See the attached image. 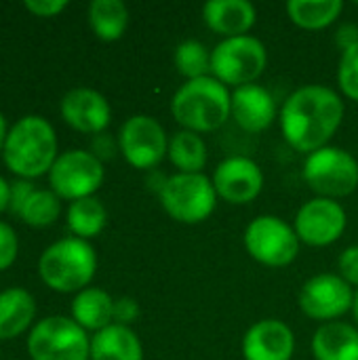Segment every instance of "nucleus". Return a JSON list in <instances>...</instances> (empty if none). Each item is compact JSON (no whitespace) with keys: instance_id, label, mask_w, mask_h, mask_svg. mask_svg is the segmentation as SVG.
I'll list each match as a JSON object with an SVG mask.
<instances>
[{"instance_id":"11","label":"nucleus","mask_w":358,"mask_h":360,"mask_svg":"<svg viewBox=\"0 0 358 360\" xmlns=\"http://www.w3.org/2000/svg\"><path fill=\"white\" fill-rule=\"evenodd\" d=\"M118 148L131 167L150 171L169 154V139L158 120L148 114H135L120 127Z\"/></svg>"},{"instance_id":"34","label":"nucleus","mask_w":358,"mask_h":360,"mask_svg":"<svg viewBox=\"0 0 358 360\" xmlns=\"http://www.w3.org/2000/svg\"><path fill=\"white\" fill-rule=\"evenodd\" d=\"M23 6L36 17H55L68 8V2L65 0H27Z\"/></svg>"},{"instance_id":"18","label":"nucleus","mask_w":358,"mask_h":360,"mask_svg":"<svg viewBox=\"0 0 358 360\" xmlns=\"http://www.w3.org/2000/svg\"><path fill=\"white\" fill-rule=\"evenodd\" d=\"M205 23L224 38L247 36V32L255 25L257 11L247 0H209L203 6Z\"/></svg>"},{"instance_id":"2","label":"nucleus","mask_w":358,"mask_h":360,"mask_svg":"<svg viewBox=\"0 0 358 360\" xmlns=\"http://www.w3.org/2000/svg\"><path fill=\"white\" fill-rule=\"evenodd\" d=\"M57 156V135L46 118L27 114L8 129L2 160L19 179H36L49 173Z\"/></svg>"},{"instance_id":"22","label":"nucleus","mask_w":358,"mask_h":360,"mask_svg":"<svg viewBox=\"0 0 358 360\" xmlns=\"http://www.w3.org/2000/svg\"><path fill=\"white\" fill-rule=\"evenodd\" d=\"M72 319L84 331H101L114 325V300L97 287H87L72 302Z\"/></svg>"},{"instance_id":"1","label":"nucleus","mask_w":358,"mask_h":360,"mask_svg":"<svg viewBox=\"0 0 358 360\" xmlns=\"http://www.w3.org/2000/svg\"><path fill=\"white\" fill-rule=\"evenodd\" d=\"M344 120V101L321 84L298 89L281 110V129L287 143L298 152H317L338 133Z\"/></svg>"},{"instance_id":"17","label":"nucleus","mask_w":358,"mask_h":360,"mask_svg":"<svg viewBox=\"0 0 358 360\" xmlns=\"http://www.w3.org/2000/svg\"><path fill=\"white\" fill-rule=\"evenodd\" d=\"M230 116L247 133L266 131L276 118V103L270 91L260 84H245L232 93Z\"/></svg>"},{"instance_id":"4","label":"nucleus","mask_w":358,"mask_h":360,"mask_svg":"<svg viewBox=\"0 0 358 360\" xmlns=\"http://www.w3.org/2000/svg\"><path fill=\"white\" fill-rule=\"evenodd\" d=\"M97 270V253L89 240L70 236L53 243L38 259L42 283L57 293H80Z\"/></svg>"},{"instance_id":"27","label":"nucleus","mask_w":358,"mask_h":360,"mask_svg":"<svg viewBox=\"0 0 358 360\" xmlns=\"http://www.w3.org/2000/svg\"><path fill=\"white\" fill-rule=\"evenodd\" d=\"M61 213V198L53 190H34V194L23 205L19 219L32 228H46L59 219Z\"/></svg>"},{"instance_id":"12","label":"nucleus","mask_w":358,"mask_h":360,"mask_svg":"<svg viewBox=\"0 0 358 360\" xmlns=\"http://www.w3.org/2000/svg\"><path fill=\"white\" fill-rule=\"evenodd\" d=\"M354 306V291L340 274L312 276L300 291V308L314 321L333 323Z\"/></svg>"},{"instance_id":"8","label":"nucleus","mask_w":358,"mask_h":360,"mask_svg":"<svg viewBox=\"0 0 358 360\" xmlns=\"http://www.w3.org/2000/svg\"><path fill=\"white\" fill-rule=\"evenodd\" d=\"M266 46L253 36L224 38L211 51V72L222 84H253L266 70Z\"/></svg>"},{"instance_id":"6","label":"nucleus","mask_w":358,"mask_h":360,"mask_svg":"<svg viewBox=\"0 0 358 360\" xmlns=\"http://www.w3.org/2000/svg\"><path fill=\"white\" fill-rule=\"evenodd\" d=\"M27 354L32 360H89L91 340L74 319L46 316L32 327Z\"/></svg>"},{"instance_id":"32","label":"nucleus","mask_w":358,"mask_h":360,"mask_svg":"<svg viewBox=\"0 0 358 360\" xmlns=\"http://www.w3.org/2000/svg\"><path fill=\"white\" fill-rule=\"evenodd\" d=\"M139 316V304L133 297H118L114 300V325L129 327Z\"/></svg>"},{"instance_id":"23","label":"nucleus","mask_w":358,"mask_h":360,"mask_svg":"<svg viewBox=\"0 0 358 360\" xmlns=\"http://www.w3.org/2000/svg\"><path fill=\"white\" fill-rule=\"evenodd\" d=\"M89 25L103 42L122 38L129 25V8L122 0H93L89 4Z\"/></svg>"},{"instance_id":"31","label":"nucleus","mask_w":358,"mask_h":360,"mask_svg":"<svg viewBox=\"0 0 358 360\" xmlns=\"http://www.w3.org/2000/svg\"><path fill=\"white\" fill-rule=\"evenodd\" d=\"M340 276L350 287H358V245L344 249L340 255Z\"/></svg>"},{"instance_id":"9","label":"nucleus","mask_w":358,"mask_h":360,"mask_svg":"<svg viewBox=\"0 0 358 360\" xmlns=\"http://www.w3.org/2000/svg\"><path fill=\"white\" fill-rule=\"evenodd\" d=\"M247 253L270 268L289 266L300 253L295 230L276 215H260L245 230Z\"/></svg>"},{"instance_id":"5","label":"nucleus","mask_w":358,"mask_h":360,"mask_svg":"<svg viewBox=\"0 0 358 360\" xmlns=\"http://www.w3.org/2000/svg\"><path fill=\"white\" fill-rule=\"evenodd\" d=\"M213 179L203 173H177L160 190L162 209L179 224H200L211 217L217 205Z\"/></svg>"},{"instance_id":"7","label":"nucleus","mask_w":358,"mask_h":360,"mask_svg":"<svg viewBox=\"0 0 358 360\" xmlns=\"http://www.w3.org/2000/svg\"><path fill=\"white\" fill-rule=\"evenodd\" d=\"M304 179L319 198H344L358 188L357 158L342 148H321L308 154Z\"/></svg>"},{"instance_id":"16","label":"nucleus","mask_w":358,"mask_h":360,"mask_svg":"<svg viewBox=\"0 0 358 360\" xmlns=\"http://www.w3.org/2000/svg\"><path fill=\"white\" fill-rule=\"evenodd\" d=\"M295 335L283 321L266 319L255 323L243 338L245 360H291Z\"/></svg>"},{"instance_id":"37","label":"nucleus","mask_w":358,"mask_h":360,"mask_svg":"<svg viewBox=\"0 0 358 360\" xmlns=\"http://www.w3.org/2000/svg\"><path fill=\"white\" fill-rule=\"evenodd\" d=\"M8 207H11V184L4 177H0V213L8 211Z\"/></svg>"},{"instance_id":"13","label":"nucleus","mask_w":358,"mask_h":360,"mask_svg":"<svg viewBox=\"0 0 358 360\" xmlns=\"http://www.w3.org/2000/svg\"><path fill=\"white\" fill-rule=\"evenodd\" d=\"M293 230L310 247L333 245L346 230V211L338 200L312 198L300 207Z\"/></svg>"},{"instance_id":"14","label":"nucleus","mask_w":358,"mask_h":360,"mask_svg":"<svg viewBox=\"0 0 358 360\" xmlns=\"http://www.w3.org/2000/svg\"><path fill=\"white\" fill-rule=\"evenodd\" d=\"M213 186L222 200L230 205H247L260 196L264 188V173L255 160L247 156H230L217 165Z\"/></svg>"},{"instance_id":"33","label":"nucleus","mask_w":358,"mask_h":360,"mask_svg":"<svg viewBox=\"0 0 358 360\" xmlns=\"http://www.w3.org/2000/svg\"><path fill=\"white\" fill-rule=\"evenodd\" d=\"M34 190L36 188H34V184L30 179H17L15 184H11V207H8V211L19 217L23 205L34 194Z\"/></svg>"},{"instance_id":"20","label":"nucleus","mask_w":358,"mask_h":360,"mask_svg":"<svg viewBox=\"0 0 358 360\" xmlns=\"http://www.w3.org/2000/svg\"><path fill=\"white\" fill-rule=\"evenodd\" d=\"M36 319V300L21 287L0 291V340H15L30 329Z\"/></svg>"},{"instance_id":"10","label":"nucleus","mask_w":358,"mask_h":360,"mask_svg":"<svg viewBox=\"0 0 358 360\" xmlns=\"http://www.w3.org/2000/svg\"><path fill=\"white\" fill-rule=\"evenodd\" d=\"M103 162L87 150H68L57 156L49 171L51 190L65 200L93 196L103 184Z\"/></svg>"},{"instance_id":"26","label":"nucleus","mask_w":358,"mask_h":360,"mask_svg":"<svg viewBox=\"0 0 358 360\" xmlns=\"http://www.w3.org/2000/svg\"><path fill=\"white\" fill-rule=\"evenodd\" d=\"M106 221H108L106 207L95 196L74 200L68 207V228L76 238L82 240L95 238L106 228Z\"/></svg>"},{"instance_id":"35","label":"nucleus","mask_w":358,"mask_h":360,"mask_svg":"<svg viewBox=\"0 0 358 360\" xmlns=\"http://www.w3.org/2000/svg\"><path fill=\"white\" fill-rule=\"evenodd\" d=\"M91 152H93L101 162H103V160H108V158H112V156H114V152H116L114 139H112L110 135H106V133L95 135V139H93V143H91Z\"/></svg>"},{"instance_id":"21","label":"nucleus","mask_w":358,"mask_h":360,"mask_svg":"<svg viewBox=\"0 0 358 360\" xmlns=\"http://www.w3.org/2000/svg\"><path fill=\"white\" fill-rule=\"evenodd\" d=\"M91 360H143V348L131 327L110 325L91 340Z\"/></svg>"},{"instance_id":"15","label":"nucleus","mask_w":358,"mask_h":360,"mask_svg":"<svg viewBox=\"0 0 358 360\" xmlns=\"http://www.w3.org/2000/svg\"><path fill=\"white\" fill-rule=\"evenodd\" d=\"M59 110H61V118L72 129L89 135L103 133L112 118V108L108 99L99 91L87 86L68 91L61 99Z\"/></svg>"},{"instance_id":"19","label":"nucleus","mask_w":358,"mask_h":360,"mask_svg":"<svg viewBox=\"0 0 358 360\" xmlns=\"http://www.w3.org/2000/svg\"><path fill=\"white\" fill-rule=\"evenodd\" d=\"M317 360H358V329L342 323H323L312 338Z\"/></svg>"},{"instance_id":"29","label":"nucleus","mask_w":358,"mask_h":360,"mask_svg":"<svg viewBox=\"0 0 358 360\" xmlns=\"http://www.w3.org/2000/svg\"><path fill=\"white\" fill-rule=\"evenodd\" d=\"M338 82L342 93L358 101V42L348 46L346 51H342V59H340V68H338Z\"/></svg>"},{"instance_id":"39","label":"nucleus","mask_w":358,"mask_h":360,"mask_svg":"<svg viewBox=\"0 0 358 360\" xmlns=\"http://www.w3.org/2000/svg\"><path fill=\"white\" fill-rule=\"evenodd\" d=\"M352 312H354V319H357V325H358V291L354 293V306H352Z\"/></svg>"},{"instance_id":"25","label":"nucleus","mask_w":358,"mask_h":360,"mask_svg":"<svg viewBox=\"0 0 358 360\" xmlns=\"http://www.w3.org/2000/svg\"><path fill=\"white\" fill-rule=\"evenodd\" d=\"M344 11L342 0H289L287 13L291 21L304 30H323L331 25Z\"/></svg>"},{"instance_id":"38","label":"nucleus","mask_w":358,"mask_h":360,"mask_svg":"<svg viewBox=\"0 0 358 360\" xmlns=\"http://www.w3.org/2000/svg\"><path fill=\"white\" fill-rule=\"evenodd\" d=\"M6 135H8L6 118H4V114L0 112V154H2V150H4V141H6Z\"/></svg>"},{"instance_id":"24","label":"nucleus","mask_w":358,"mask_h":360,"mask_svg":"<svg viewBox=\"0 0 358 360\" xmlns=\"http://www.w3.org/2000/svg\"><path fill=\"white\" fill-rule=\"evenodd\" d=\"M167 156L179 173H203L207 165V143L198 133L184 129L171 137Z\"/></svg>"},{"instance_id":"3","label":"nucleus","mask_w":358,"mask_h":360,"mask_svg":"<svg viewBox=\"0 0 358 360\" xmlns=\"http://www.w3.org/2000/svg\"><path fill=\"white\" fill-rule=\"evenodd\" d=\"M232 95L226 84L213 76L188 80L171 101L173 118L192 133L217 131L230 118Z\"/></svg>"},{"instance_id":"30","label":"nucleus","mask_w":358,"mask_h":360,"mask_svg":"<svg viewBox=\"0 0 358 360\" xmlns=\"http://www.w3.org/2000/svg\"><path fill=\"white\" fill-rule=\"evenodd\" d=\"M17 253H19V240L15 230L8 224L0 221V272L8 270L15 264Z\"/></svg>"},{"instance_id":"28","label":"nucleus","mask_w":358,"mask_h":360,"mask_svg":"<svg viewBox=\"0 0 358 360\" xmlns=\"http://www.w3.org/2000/svg\"><path fill=\"white\" fill-rule=\"evenodd\" d=\"M175 68L188 80L205 78L211 72V53L198 40H184L175 49Z\"/></svg>"},{"instance_id":"36","label":"nucleus","mask_w":358,"mask_h":360,"mask_svg":"<svg viewBox=\"0 0 358 360\" xmlns=\"http://www.w3.org/2000/svg\"><path fill=\"white\" fill-rule=\"evenodd\" d=\"M338 42L342 44V49L346 51L348 46L357 44L358 42V30L354 25H344L340 27V34H338Z\"/></svg>"}]
</instances>
